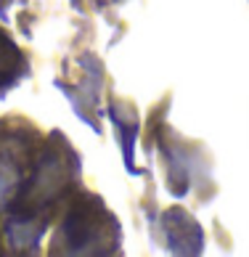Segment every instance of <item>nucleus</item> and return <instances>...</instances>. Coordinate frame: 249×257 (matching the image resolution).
Listing matches in <instances>:
<instances>
[{
  "instance_id": "obj_1",
  "label": "nucleus",
  "mask_w": 249,
  "mask_h": 257,
  "mask_svg": "<svg viewBox=\"0 0 249 257\" xmlns=\"http://www.w3.org/2000/svg\"><path fill=\"white\" fill-rule=\"evenodd\" d=\"M27 72V59L19 51V45L0 30V98H6V93L16 88L19 80Z\"/></svg>"
}]
</instances>
